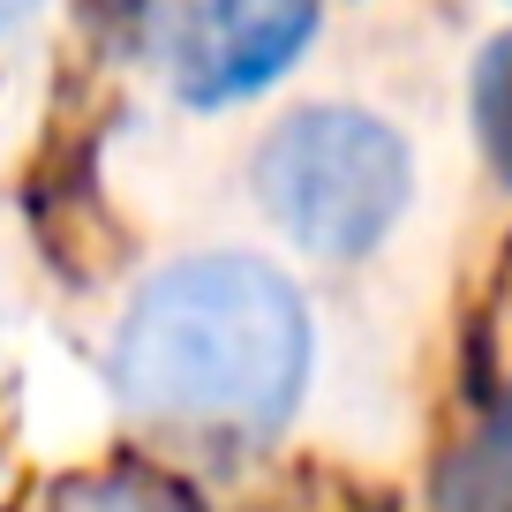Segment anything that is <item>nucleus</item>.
Returning <instances> with one entry per match:
<instances>
[{
    "label": "nucleus",
    "instance_id": "f03ea898",
    "mask_svg": "<svg viewBox=\"0 0 512 512\" xmlns=\"http://www.w3.org/2000/svg\"><path fill=\"white\" fill-rule=\"evenodd\" d=\"M249 189L294 249L354 264L400 226L415 196V151L392 121L362 106H294L256 144Z\"/></svg>",
    "mask_w": 512,
    "mask_h": 512
},
{
    "label": "nucleus",
    "instance_id": "f257e3e1",
    "mask_svg": "<svg viewBox=\"0 0 512 512\" xmlns=\"http://www.w3.org/2000/svg\"><path fill=\"white\" fill-rule=\"evenodd\" d=\"M317 324L279 264L249 249L174 256L113 324V392L166 430L272 437L302 407Z\"/></svg>",
    "mask_w": 512,
    "mask_h": 512
},
{
    "label": "nucleus",
    "instance_id": "20e7f679",
    "mask_svg": "<svg viewBox=\"0 0 512 512\" xmlns=\"http://www.w3.org/2000/svg\"><path fill=\"white\" fill-rule=\"evenodd\" d=\"M430 512H512V407H497L467 445L437 460Z\"/></svg>",
    "mask_w": 512,
    "mask_h": 512
},
{
    "label": "nucleus",
    "instance_id": "39448f33",
    "mask_svg": "<svg viewBox=\"0 0 512 512\" xmlns=\"http://www.w3.org/2000/svg\"><path fill=\"white\" fill-rule=\"evenodd\" d=\"M467 113H475V144L490 159V174L512 189V31H497L475 53V76H467Z\"/></svg>",
    "mask_w": 512,
    "mask_h": 512
},
{
    "label": "nucleus",
    "instance_id": "0eeeda50",
    "mask_svg": "<svg viewBox=\"0 0 512 512\" xmlns=\"http://www.w3.org/2000/svg\"><path fill=\"white\" fill-rule=\"evenodd\" d=\"M38 8H46V0H0V46H8L23 23H38Z\"/></svg>",
    "mask_w": 512,
    "mask_h": 512
},
{
    "label": "nucleus",
    "instance_id": "423d86ee",
    "mask_svg": "<svg viewBox=\"0 0 512 512\" xmlns=\"http://www.w3.org/2000/svg\"><path fill=\"white\" fill-rule=\"evenodd\" d=\"M53 512H196V497L151 467H106V475H76L53 497Z\"/></svg>",
    "mask_w": 512,
    "mask_h": 512
},
{
    "label": "nucleus",
    "instance_id": "7ed1b4c3",
    "mask_svg": "<svg viewBox=\"0 0 512 512\" xmlns=\"http://www.w3.org/2000/svg\"><path fill=\"white\" fill-rule=\"evenodd\" d=\"M317 23H324L317 0H189L166 38L174 98L196 113L241 106L302 61Z\"/></svg>",
    "mask_w": 512,
    "mask_h": 512
}]
</instances>
